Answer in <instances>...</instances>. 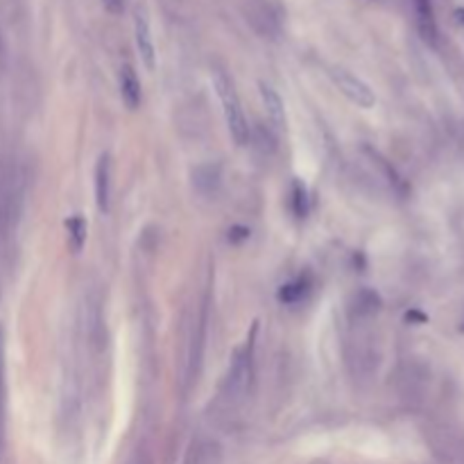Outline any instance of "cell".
<instances>
[{
    "label": "cell",
    "mask_w": 464,
    "mask_h": 464,
    "mask_svg": "<svg viewBox=\"0 0 464 464\" xmlns=\"http://www.w3.org/2000/svg\"><path fill=\"white\" fill-rule=\"evenodd\" d=\"M213 87H216V93L222 102V111H225L227 130L231 134V139H234L238 145H245L249 141V125H247L245 111L240 107L234 82L229 80L225 71H216L213 73Z\"/></svg>",
    "instance_id": "cell-1"
},
{
    "label": "cell",
    "mask_w": 464,
    "mask_h": 464,
    "mask_svg": "<svg viewBox=\"0 0 464 464\" xmlns=\"http://www.w3.org/2000/svg\"><path fill=\"white\" fill-rule=\"evenodd\" d=\"M329 73H331L333 84L340 89V93H345V96H347L351 102H354V105L363 107V109L374 107L376 96H374V91L369 89V84H367V82H363V80H360V77H356L354 73L345 71V68H331Z\"/></svg>",
    "instance_id": "cell-2"
},
{
    "label": "cell",
    "mask_w": 464,
    "mask_h": 464,
    "mask_svg": "<svg viewBox=\"0 0 464 464\" xmlns=\"http://www.w3.org/2000/svg\"><path fill=\"white\" fill-rule=\"evenodd\" d=\"M134 39H136V48H139L141 62L145 64L148 71H154V66H157V50H154L150 19L143 5H139L134 10Z\"/></svg>",
    "instance_id": "cell-3"
},
{
    "label": "cell",
    "mask_w": 464,
    "mask_h": 464,
    "mask_svg": "<svg viewBox=\"0 0 464 464\" xmlns=\"http://www.w3.org/2000/svg\"><path fill=\"white\" fill-rule=\"evenodd\" d=\"M249 378H252V340L243 349H238L234 360H231L227 378V390L231 397H240L249 388Z\"/></svg>",
    "instance_id": "cell-4"
},
{
    "label": "cell",
    "mask_w": 464,
    "mask_h": 464,
    "mask_svg": "<svg viewBox=\"0 0 464 464\" xmlns=\"http://www.w3.org/2000/svg\"><path fill=\"white\" fill-rule=\"evenodd\" d=\"M118 84H120V98H123V102L127 107H130L132 111L141 107V82L139 77H136V71L130 66H120V73H118Z\"/></svg>",
    "instance_id": "cell-5"
},
{
    "label": "cell",
    "mask_w": 464,
    "mask_h": 464,
    "mask_svg": "<svg viewBox=\"0 0 464 464\" xmlns=\"http://www.w3.org/2000/svg\"><path fill=\"white\" fill-rule=\"evenodd\" d=\"M259 91H261L265 114H268V118L272 120V125L277 127V130H283V127H286V107H283V100L277 93V89H272L268 82H261Z\"/></svg>",
    "instance_id": "cell-6"
},
{
    "label": "cell",
    "mask_w": 464,
    "mask_h": 464,
    "mask_svg": "<svg viewBox=\"0 0 464 464\" xmlns=\"http://www.w3.org/2000/svg\"><path fill=\"white\" fill-rule=\"evenodd\" d=\"M109 195H111V161L109 154H102L96 163V204L102 213L109 211Z\"/></svg>",
    "instance_id": "cell-7"
},
{
    "label": "cell",
    "mask_w": 464,
    "mask_h": 464,
    "mask_svg": "<svg viewBox=\"0 0 464 464\" xmlns=\"http://www.w3.org/2000/svg\"><path fill=\"white\" fill-rule=\"evenodd\" d=\"M415 12H417V23H419L421 37H424L428 44H435L437 41V25H435L431 0H415Z\"/></svg>",
    "instance_id": "cell-8"
},
{
    "label": "cell",
    "mask_w": 464,
    "mask_h": 464,
    "mask_svg": "<svg viewBox=\"0 0 464 464\" xmlns=\"http://www.w3.org/2000/svg\"><path fill=\"white\" fill-rule=\"evenodd\" d=\"M308 292H311V283H308V279L299 277L290 283H283L279 290V299L283 304H299L308 297Z\"/></svg>",
    "instance_id": "cell-9"
},
{
    "label": "cell",
    "mask_w": 464,
    "mask_h": 464,
    "mask_svg": "<svg viewBox=\"0 0 464 464\" xmlns=\"http://www.w3.org/2000/svg\"><path fill=\"white\" fill-rule=\"evenodd\" d=\"M66 231H68V247L73 252H82V247L87 245V220L82 216H73L66 220Z\"/></svg>",
    "instance_id": "cell-10"
},
{
    "label": "cell",
    "mask_w": 464,
    "mask_h": 464,
    "mask_svg": "<svg viewBox=\"0 0 464 464\" xmlns=\"http://www.w3.org/2000/svg\"><path fill=\"white\" fill-rule=\"evenodd\" d=\"M378 306H381V299H378L376 292L372 290H360L356 295V311L358 315H372L378 311Z\"/></svg>",
    "instance_id": "cell-11"
},
{
    "label": "cell",
    "mask_w": 464,
    "mask_h": 464,
    "mask_svg": "<svg viewBox=\"0 0 464 464\" xmlns=\"http://www.w3.org/2000/svg\"><path fill=\"white\" fill-rule=\"evenodd\" d=\"M292 211L297 218L308 216V191L302 182H292Z\"/></svg>",
    "instance_id": "cell-12"
},
{
    "label": "cell",
    "mask_w": 464,
    "mask_h": 464,
    "mask_svg": "<svg viewBox=\"0 0 464 464\" xmlns=\"http://www.w3.org/2000/svg\"><path fill=\"white\" fill-rule=\"evenodd\" d=\"M102 5H105V10L111 14H123L127 0H102Z\"/></svg>",
    "instance_id": "cell-13"
},
{
    "label": "cell",
    "mask_w": 464,
    "mask_h": 464,
    "mask_svg": "<svg viewBox=\"0 0 464 464\" xmlns=\"http://www.w3.org/2000/svg\"><path fill=\"white\" fill-rule=\"evenodd\" d=\"M455 19H458V21L464 25V10H458V12H455Z\"/></svg>",
    "instance_id": "cell-14"
}]
</instances>
